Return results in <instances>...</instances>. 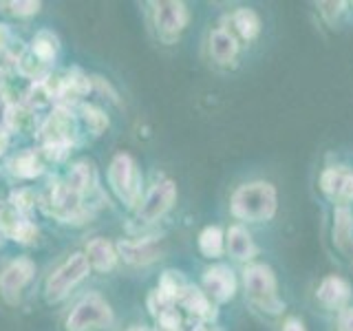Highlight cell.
Segmentation results:
<instances>
[{"mask_svg": "<svg viewBox=\"0 0 353 331\" xmlns=\"http://www.w3.org/2000/svg\"><path fill=\"white\" fill-rule=\"evenodd\" d=\"M88 91H91V80L77 71L69 73L64 80H58V84H55V95L64 99H77Z\"/></svg>", "mask_w": 353, "mask_h": 331, "instance_id": "obj_18", "label": "cell"}, {"mask_svg": "<svg viewBox=\"0 0 353 331\" xmlns=\"http://www.w3.org/2000/svg\"><path fill=\"white\" fill-rule=\"evenodd\" d=\"M9 11L18 18H31L40 11V3H33V0H20V3H7Z\"/></svg>", "mask_w": 353, "mask_h": 331, "instance_id": "obj_26", "label": "cell"}, {"mask_svg": "<svg viewBox=\"0 0 353 331\" xmlns=\"http://www.w3.org/2000/svg\"><path fill=\"white\" fill-rule=\"evenodd\" d=\"M36 237H38V228L33 225L31 221H27V219L16 221V228H14V232H11V239L22 243V245H27V243H31Z\"/></svg>", "mask_w": 353, "mask_h": 331, "instance_id": "obj_24", "label": "cell"}, {"mask_svg": "<svg viewBox=\"0 0 353 331\" xmlns=\"http://www.w3.org/2000/svg\"><path fill=\"white\" fill-rule=\"evenodd\" d=\"M179 303L188 309V312L194 314V316H199V318H212V316H214L208 294L201 292V290H196V287H192V285H188V287H185V292L181 294Z\"/></svg>", "mask_w": 353, "mask_h": 331, "instance_id": "obj_17", "label": "cell"}, {"mask_svg": "<svg viewBox=\"0 0 353 331\" xmlns=\"http://www.w3.org/2000/svg\"><path fill=\"white\" fill-rule=\"evenodd\" d=\"M345 179H347V177H345ZM345 179H342L338 170H327V172L323 174V188H325V192H327V194L340 192V190H342V183H345Z\"/></svg>", "mask_w": 353, "mask_h": 331, "instance_id": "obj_27", "label": "cell"}, {"mask_svg": "<svg viewBox=\"0 0 353 331\" xmlns=\"http://www.w3.org/2000/svg\"><path fill=\"white\" fill-rule=\"evenodd\" d=\"M11 201H14V205L18 210L25 212V210H29L33 205V194L29 190H18V192H14V197H11Z\"/></svg>", "mask_w": 353, "mask_h": 331, "instance_id": "obj_28", "label": "cell"}, {"mask_svg": "<svg viewBox=\"0 0 353 331\" xmlns=\"http://www.w3.org/2000/svg\"><path fill=\"white\" fill-rule=\"evenodd\" d=\"M318 298L325 307L338 309L349 301V285L342 279H338V276H329V279H325L323 285H320Z\"/></svg>", "mask_w": 353, "mask_h": 331, "instance_id": "obj_14", "label": "cell"}, {"mask_svg": "<svg viewBox=\"0 0 353 331\" xmlns=\"http://www.w3.org/2000/svg\"><path fill=\"white\" fill-rule=\"evenodd\" d=\"M9 40H11V31H9L7 25H3V22H0V51L7 49Z\"/></svg>", "mask_w": 353, "mask_h": 331, "instance_id": "obj_30", "label": "cell"}, {"mask_svg": "<svg viewBox=\"0 0 353 331\" xmlns=\"http://www.w3.org/2000/svg\"><path fill=\"white\" fill-rule=\"evenodd\" d=\"M42 137H44V152L55 161L64 159L75 139V119L71 117L69 110L64 108L53 110L47 124L42 126Z\"/></svg>", "mask_w": 353, "mask_h": 331, "instance_id": "obj_5", "label": "cell"}, {"mask_svg": "<svg viewBox=\"0 0 353 331\" xmlns=\"http://www.w3.org/2000/svg\"><path fill=\"white\" fill-rule=\"evenodd\" d=\"M338 331H353V309H345L338 318Z\"/></svg>", "mask_w": 353, "mask_h": 331, "instance_id": "obj_29", "label": "cell"}, {"mask_svg": "<svg viewBox=\"0 0 353 331\" xmlns=\"http://www.w3.org/2000/svg\"><path fill=\"white\" fill-rule=\"evenodd\" d=\"M11 172L20 177V179H33V177H38L42 172V161L33 150H25L11 161Z\"/></svg>", "mask_w": 353, "mask_h": 331, "instance_id": "obj_19", "label": "cell"}, {"mask_svg": "<svg viewBox=\"0 0 353 331\" xmlns=\"http://www.w3.org/2000/svg\"><path fill=\"white\" fill-rule=\"evenodd\" d=\"M283 331H305V327H303V323H301V320H296V318H290V320H287V323H285Z\"/></svg>", "mask_w": 353, "mask_h": 331, "instance_id": "obj_31", "label": "cell"}, {"mask_svg": "<svg viewBox=\"0 0 353 331\" xmlns=\"http://www.w3.org/2000/svg\"><path fill=\"white\" fill-rule=\"evenodd\" d=\"M117 254L130 265H148L159 257V248H157V243L150 239L121 241L117 245Z\"/></svg>", "mask_w": 353, "mask_h": 331, "instance_id": "obj_11", "label": "cell"}, {"mask_svg": "<svg viewBox=\"0 0 353 331\" xmlns=\"http://www.w3.org/2000/svg\"><path fill=\"white\" fill-rule=\"evenodd\" d=\"M157 325L159 331H181V318L174 307H168L157 316Z\"/></svg>", "mask_w": 353, "mask_h": 331, "instance_id": "obj_25", "label": "cell"}, {"mask_svg": "<svg viewBox=\"0 0 353 331\" xmlns=\"http://www.w3.org/2000/svg\"><path fill=\"white\" fill-rule=\"evenodd\" d=\"M88 272H91V265H88L86 254L82 252L71 254V257L64 263H60V268L53 270V274L47 279V285H44V298H47V303L49 305L62 303L64 298L86 279Z\"/></svg>", "mask_w": 353, "mask_h": 331, "instance_id": "obj_2", "label": "cell"}, {"mask_svg": "<svg viewBox=\"0 0 353 331\" xmlns=\"http://www.w3.org/2000/svg\"><path fill=\"white\" fill-rule=\"evenodd\" d=\"M199 250H201V254L208 259L219 257V254L223 252V232L214 225L205 228L201 234H199Z\"/></svg>", "mask_w": 353, "mask_h": 331, "instance_id": "obj_21", "label": "cell"}, {"mask_svg": "<svg viewBox=\"0 0 353 331\" xmlns=\"http://www.w3.org/2000/svg\"><path fill=\"white\" fill-rule=\"evenodd\" d=\"M36 276V263L27 257L14 259L0 272V296L7 305H18L25 287Z\"/></svg>", "mask_w": 353, "mask_h": 331, "instance_id": "obj_7", "label": "cell"}, {"mask_svg": "<svg viewBox=\"0 0 353 331\" xmlns=\"http://www.w3.org/2000/svg\"><path fill=\"white\" fill-rule=\"evenodd\" d=\"M192 331H210V329H208V327H203V325H199V327H194Z\"/></svg>", "mask_w": 353, "mask_h": 331, "instance_id": "obj_34", "label": "cell"}, {"mask_svg": "<svg viewBox=\"0 0 353 331\" xmlns=\"http://www.w3.org/2000/svg\"><path fill=\"white\" fill-rule=\"evenodd\" d=\"M84 254L88 259V265L97 272H110L117 265V259H119L117 248L106 239H93L86 245Z\"/></svg>", "mask_w": 353, "mask_h": 331, "instance_id": "obj_12", "label": "cell"}, {"mask_svg": "<svg viewBox=\"0 0 353 331\" xmlns=\"http://www.w3.org/2000/svg\"><path fill=\"white\" fill-rule=\"evenodd\" d=\"M66 185L71 188L75 194H84L95 185V168L88 161H77L71 166L69 170V179H66Z\"/></svg>", "mask_w": 353, "mask_h": 331, "instance_id": "obj_15", "label": "cell"}, {"mask_svg": "<svg viewBox=\"0 0 353 331\" xmlns=\"http://www.w3.org/2000/svg\"><path fill=\"white\" fill-rule=\"evenodd\" d=\"M113 325V309L99 294H88L66 316V331H93Z\"/></svg>", "mask_w": 353, "mask_h": 331, "instance_id": "obj_4", "label": "cell"}, {"mask_svg": "<svg viewBox=\"0 0 353 331\" xmlns=\"http://www.w3.org/2000/svg\"><path fill=\"white\" fill-rule=\"evenodd\" d=\"M108 183L121 203L128 208L139 203L141 197V174L137 168V161L128 152H117L108 166Z\"/></svg>", "mask_w": 353, "mask_h": 331, "instance_id": "obj_3", "label": "cell"}, {"mask_svg": "<svg viewBox=\"0 0 353 331\" xmlns=\"http://www.w3.org/2000/svg\"><path fill=\"white\" fill-rule=\"evenodd\" d=\"M228 252L236 261H248V259L254 257L256 248H254L252 237L248 234V230H243L241 225L230 228V232H228Z\"/></svg>", "mask_w": 353, "mask_h": 331, "instance_id": "obj_16", "label": "cell"}, {"mask_svg": "<svg viewBox=\"0 0 353 331\" xmlns=\"http://www.w3.org/2000/svg\"><path fill=\"white\" fill-rule=\"evenodd\" d=\"M55 53H58V40H55L49 31L38 33L31 42V55L36 58L40 64H49L55 60Z\"/></svg>", "mask_w": 353, "mask_h": 331, "instance_id": "obj_20", "label": "cell"}, {"mask_svg": "<svg viewBox=\"0 0 353 331\" xmlns=\"http://www.w3.org/2000/svg\"><path fill=\"white\" fill-rule=\"evenodd\" d=\"M234 27L245 40H254L261 31V20L256 16V11L252 9H239L234 14Z\"/></svg>", "mask_w": 353, "mask_h": 331, "instance_id": "obj_22", "label": "cell"}, {"mask_svg": "<svg viewBox=\"0 0 353 331\" xmlns=\"http://www.w3.org/2000/svg\"><path fill=\"white\" fill-rule=\"evenodd\" d=\"M7 146H9V132L5 128H0V154H5Z\"/></svg>", "mask_w": 353, "mask_h": 331, "instance_id": "obj_32", "label": "cell"}, {"mask_svg": "<svg viewBox=\"0 0 353 331\" xmlns=\"http://www.w3.org/2000/svg\"><path fill=\"white\" fill-rule=\"evenodd\" d=\"M82 117L86 121V126L91 128L95 135H99V132L108 126V117L104 115V110H99L97 106H91V104L82 106Z\"/></svg>", "mask_w": 353, "mask_h": 331, "instance_id": "obj_23", "label": "cell"}, {"mask_svg": "<svg viewBox=\"0 0 353 331\" xmlns=\"http://www.w3.org/2000/svg\"><path fill=\"white\" fill-rule=\"evenodd\" d=\"M174 199H176V185L170 179L154 183L137 210V219L143 221V223H154V221L161 219L172 208Z\"/></svg>", "mask_w": 353, "mask_h": 331, "instance_id": "obj_9", "label": "cell"}, {"mask_svg": "<svg viewBox=\"0 0 353 331\" xmlns=\"http://www.w3.org/2000/svg\"><path fill=\"white\" fill-rule=\"evenodd\" d=\"M236 51H239V44L225 29H214L210 33V53H212L214 62L223 66L232 64L236 58Z\"/></svg>", "mask_w": 353, "mask_h": 331, "instance_id": "obj_13", "label": "cell"}, {"mask_svg": "<svg viewBox=\"0 0 353 331\" xmlns=\"http://www.w3.org/2000/svg\"><path fill=\"white\" fill-rule=\"evenodd\" d=\"M128 331H150V329H146V327H130Z\"/></svg>", "mask_w": 353, "mask_h": 331, "instance_id": "obj_33", "label": "cell"}, {"mask_svg": "<svg viewBox=\"0 0 353 331\" xmlns=\"http://www.w3.org/2000/svg\"><path fill=\"white\" fill-rule=\"evenodd\" d=\"M245 287H248L252 303L265 309V312L279 314L283 309L274 272L268 268V265H252V268H248L245 270Z\"/></svg>", "mask_w": 353, "mask_h": 331, "instance_id": "obj_6", "label": "cell"}, {"mask_svg": "<svg viewBox=\"0 0 353 331\" xmlns=\"http://www.w3.org/2000/svg\"><path fill=\"white\" fill-rule=\"evenodd\" d=\"M203 287L208 290V294L219 303L230 301L236 292V281L232 270H228L225 265H214V268L205 270L203 274Z\"/></svg>", "mask_w": 353, "mask_h": 331, "instance_id": "obj_10", "label": "cell"}, {"mask_svg": "<svg viewBox=\"0 0 353 331\" xmlns=\"http://www.w3.org/2000/svg\"><path fill=\"white\" fill-rule=\"evenodd\" d=\"M232 212L243 221H270L276 214V188L265 181L241 185L232 194Z\"/></svg>", "mask_w": 353, "mask_h": 331, "instance_id": "obj_1", "label": "cell"}, {"mask_svg": "<svg viewBox=\"0 0 353 331\" xmlns=\"http://www.w3.org/2000/svg\"><path fill=\"white\" fill-rule=\"evenodd\" d=\"M152 22L154 29H157V36L163 42L172 44L188 25V9L183 3H176V0L152 3Z\"/></svg>", "mask_w": 353, "mask_h": 331, "instance_id": "obj_8", "label": "cell"}]
</instances>
